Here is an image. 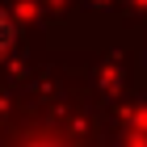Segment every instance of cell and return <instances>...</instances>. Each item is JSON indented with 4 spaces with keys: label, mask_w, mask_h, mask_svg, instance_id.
<instances>
[{
    "label": "cell",
    "mask_w": 147,
    "mask_h": 147,
    "mask_svg": "<svg viewBox=\"0 0 147 147\" xmlns=\"http://www.w3.org/2000/svg\"><path fill=\"white\" fill-rule=\"evenodd\" d=\"M9 38H13V30H9V21H4V17H0V51H4V46H9Z\"/></svg>",
    "instance_id": "6da1fadb"
}]
</instances>
